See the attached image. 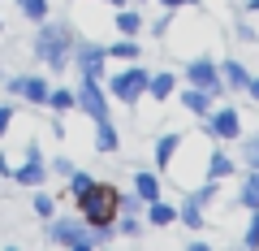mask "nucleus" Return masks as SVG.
<instances>
[{
    "instance_id": "nucleus-30",
    "label": "nucleus",
    "mask_w": 259,
    "mask_h": 251,
    "mask_svg": "<svg viewBox=\"0 0 259 251\" xmlns=\"http://www.w3.org/2000/svg\"><path fill=\"white\" fill-rule=\"evenodd\" d=\"M121 208H125V212H134V208H139V191H134V195H121Z\"/></svg>"
},
{
    "instance_id": "nucleus-6",
    "label": "nucleus",
    "mask_w": 259,
    "mask_h": 251,
    "mask_svg": "<svg viewBox=\"0 0 259 251\" xmlns=\"http://www.w3.org/2000/svg\"><path fill=\"white\" fill-rule=\"evenodd\" d=\"M186 78H190V87H203V91H221V69L212 65V61H203V56H199V61H190V69H186Z\"/></svg>"
},
{
    "instance_id": "nucleus-28",
    "label": "nucleus",
    "mask_w": 259,
    "mask_h": 251,
    "mask_svg": "<svg viewBox=\"0 0 259 251\" xmlns=\"http://www.w3.org/2000/svg\"><path fill=\"white\" fill-rule=\"evenodd\" d=\"M246 160L259 169V134H250V139H246Z\"/></svg>"
},
{
    "instance_id": "nucleus-27",
    "label": "nucleus",
    "mask_w": 259,
    "mask_h": 251,
    "mask_svg": "<svg viewBox=\"0 0 259 251\" xmlns=\"http://www.w3.org/2000/svg\"><path fill=\"white\" fill-rule=\"evenodd\" d=\"M35 212H39V217H52V212H56L52 195H35Z\"/></svg>"
},
{
    "instance_id": "nucleus-32",
    "label": "nucleus",
    "mask_w": 259,
    "mask_h": 251,
    "mask_svg": "<svg viewBox=\"0 0 259 251\" xmlns=\"http://www.w3.org/2000/svg\"><path fill=\"white\" fill-rule=\"evenodd\" d=\"M246 91H250V95L259 100V78H250V83H246Z\"/></svg>"
},
{
    "instance_id": "nucleus-7",
    "label": "nucleus",
    "mask_w": 259,
    "mask_h": 251,
    "mask_svg": "<svg viewBox=\"0 0 259 251\" xmlns=\"http://www.w3.org/2000/svg\"><path fill=\"white\" fill-rule=\"evenodd\" d=\"M104 56H108V48H100V44H82V48H78L82 78H104Z\"/></svg>"
},
{
    "instance_id": "nucleus-2",
    "label": "nucleus",
    "mask_w": 259,
    "mask_h": 251,
    "mask_svg": "<svg viewBox=\"0 0 259 251\" xmlns=\"http://www.w3.org/2000/svg\"><path fill=\"white\" fill-rule=\"evenodd\" d=\"M112 234V225H87V221H74V217H65V221L52 225V238L61 247H74V251H87L91 242H104Z\"/></svg>"
},
{
    "instance_id": "nucleus-8",
    "label": "nucleus",
    "mask_w": 259,
    "mask_h": 251,
    "mask_svg": "<svg viewBox=\"0 0 259 251\" xmlns=\"http://www.w3.org/2000/svg\"><path fill=\"white\" fill-rule=\"evenodd\" d=\"M238 130H242L238 109H221V113H212V134H216V139H238Z\"/></svg>"
},
{
    "instance_id": "nucleus-1",
    "label": "nucleus",
    "mask_w": 259,
    "mask_h": 251,
    "mask_svg": "<svg viewBox=\"0 0 259 251\" xmlns=\"http://www.w3.org/2000/svg\"><path fill=\"white\" fill-rule=\"evenodd\" d=\"M82 199V221L87 225H112V217L121 212V191H112V186H104V182H95L87 195H78Z\"/></svg>"
},
{
    "instance_id": "nucleus-10",
    "label": "nucleus",
    "mask_w": 259,
    "mask_h": 251,
    "mask_svg": "<svg viewBox=\"0 0 259 251\" xmlns=\"http://www.w3.org/2000/svg\"><path fill=\"white\" fill-rule=\"evenodd\" d=\"M182 104H186V113H194V117H207V109H212V91L190 87V91H182Z\"/></svg>"
},
{
    "instance_id": "nucleus-11",
    "label": "nucleus",
    "mask_w": 259,
    "mask_h": 251,
    "mask_svg": "<svg viewBox=\"0 0 259 251\" xmlns=\"http://www.w3.org/2000/svg\"><path fill=\"white\" fill-rule=\"evenodd\" d=\"M177 148H182V134H164V139L156 143V165L168 169V165H173V156H177Z\"/></svg>"
},
{
    "instance_id": "nucleus-5",
    "label": "nucleus",
    "mask_w": 259,
    "mask_h": 251,
    "mask_svg": "<svg viewBox=\"0 0 259 251\" xmlns=\"http://www.w3.org/2000/svg\"><path fill=\"white\" fill-rule=\"evenodd\" d=\"M147 78H151V74H143L139 65L121 69V74L112 78V95H117V100H125V104H134V100H139L143 91H147Z\"/></svg>"
},
{
    "instance_id": "nucleus-9",
    "label": "nucleus",
    "mask_w": 259,
    "mask_h": 251,
    "mask_svg": "<svg viewBox=\"0 0 259 251\" xmlns=\"http://www.w3.org/2000/svg\"><path fill=\"white\" fill-rule=\"evenodd\" d=\"M13 177H18L22 186H39V182H44V160H39V148H26V165H22Z\"/></svg>"
},
{
    "instance_id": "nucleus-31",
    "label": "nucleus",
    "mask_w": 259,
    "mask_h": 251,
    "mask_svg": "<svg viewBox=\"0 0 259 251\" xmlns=\"http://www.w3.org/2000/svg\"><path fill=\"white\" fill-rule=\"evenodd\" d=\"M160 5H168V9H177V5H194V0H160ZM199 9V5H194Z\"/></svg>"
},
{
    "instance_id": "nucleus-3",
    "label": "nucleus",
    "mask_w": 259,
    "mask_h": 251,
    "mask_svg": "<svg viewBox=\"0 0 259 251\" xmlns=\"http://www.w3.org/2000/svg\"><path fill=\"white\" fill-rule=\"evenodd\" d=\"M35 52L44 56L48 65L61 69V65H65V56H69V35H65L61 26H44V30H39V48H35Z\"/></svg>"
},
{
    "instance_id": "nucleus-23",
    "label": "nucleus",
    "mask_w": 259,
    "mask_h": 251,
    "mask_svg": "<svg viewBox=\"0 0 259 251\" xmlns=\"http://www.w3.org/2000/svg\"><path fill=\"white\" fill-rule=\"evenodd\" d=\"M48 104H52V109H74L78 95H69V91H48Z\"/></svg>"
},
{
    "instance_id": "nucleus-25",
    "label": "nucleus",
    "mask_w": 259,
    "mask_h": 251,
    "mask_svg": "<svg viewBox=\"0 0 259 251\" xmlns=\"http://www.w3.org/2000/svg\"><path fill=\"white\" fill-rule=\"evenodd\" d=\"M91 186H95V177H91V173H74V195H87Z\"/></svg>"
},
{
    "instance_id": "nucleus-14",
    "label": "nucleus",
    "mask_w": 259,
    "mask_h": 251,
    "mask_svg": "<svg viewBox=\"0 0 259 251\" xmlns=\"http://www.w3.org/2000/svg\"><path fill=\"white\" fill-rule=\"evenodd\" d=\"M95 148L100 152H117V130L108 121H95Z\"/></svg>"
},
{
    "instance_id": "nucleus-12",
    "label": "nucleus",
    "mask_w": 259,
    "mask_h": 251,
    "mask_svg": "<svg viewBox=\"0 0 259 251\" xmlns=\"http://www.w3.org/2000/svg\"><path fill=\"white\" fill-rule=\"evenodd\" d=\"M22 95H26L30 104H44L48 100V83H44V78H26V74H22Z\"/></svg>"
},
{
    "instance_id": "nucleus-16",
    "label": "nucleus",
    "mask_w": 259,
    "mask_h": 251,
    "mask_svg": "<svg viewBox=\"0 0 259 251\" xmlns=\"http://www.w3.org/2000/svg\"><path fill=\"white\" fill-rule=\"evenodd\" d=\"M225 173H233V160L225 156V152H212V165H207V177H212V182H221Z\"/></svg>"
},
{
    "instance_id": "nucleus-15",
    "label": "nucleus",
    "mask_w": 259,
    "mask_h": 251,
    "mask_svg": "<svg viewBox=\"0 0 259 251\" xmlns=\"http://www.w3.org/2000/svg\"><path fill=\"white\" fill-rule=\"evenodd\" d=\"M147 221H151V225H168V221H177V212L164 204V199H151V212H147Z\"/></svg>"
},
{
    "instance_id": "nucleus-21",
    "label": "nucleus",
    "mask_w": 259,
    "mask_h": 251,
    "mask_svg": "<svg viewBox=\"0 0 259 251\" xmlns=\"http://www.w3.org/2000/svg\"><path fill=\"white\" fill-rule=\"evenodd\" d=\"M182 221L190 225V230H199V225H203V217H199V195H190V199H186V208H182Z\"/></svg>"
},
{
    "instance_id": "nucleus-4",
    "label": "nucleus",
    "mask_w": 259,
    "mask_h": 251,
    "mask_svg": "<svg viewBox=\"0 0 259 251\" xmlns=\"http://www.w3.org/2000/svg\"><path fill=\"white\" fill-rule=\"evenodd\" d=\"M78 109L91 121H108V100L100 91V78H82V87H78Z\"/></svg>"
},
{
    "instance_id": "nucleus-29",
    "label": "nucleus",
    "mask_w": 259,
    "mask_h": 251,
    "mask_svg": "<svg viewBox=\"0 0 259 251\" xmlns=\"http://www.w3.org/2000/svg\"><path fill=\"white\" fill-rule=\"evenodd\" d=\"M9 121H13V109H9V104H0V134L9 130Z\"/></svg>"
},
{
    "instance_id": "nucleus-22",
    "label": "nucleus",
    "mask_w": 259,
    "mask_h": 251,
    "mask_svg": "<svg viewBox=\"0 0 259 251\" xmlns=\"http://www.w3.org/2000/svg\"><path fill=\"white\" fill-rule=\"evenodd\" d=\"M108 56H121V61H134V56H139V44L121 39V44H112V48H108Z\"/></svg>"
},
{
    "instance_id": "nucleus-33",
    "label": "nucleus",
    "mask_w": 259,
    "mask_h": 251,
    "mask_svg": "<svg viewBox=\"0 0 259 251\" xmlns=\"http://www.w3.org/2000/svg\"><path fill=\"white\" fill-rule=\"evenodd\" d=\"M246 9H250V13H259V0H250V5H246Z\"/></svg>"
},
{
    "instance_id": "nucleus-24",
    "label": "nucleus",
    "mask_w": 259,
    "mask_h": 251,
    "mask_svg": "<svg viewBox=\"0 0 259 251\" xmlns=\"http://www.w3.org/2000/svg\"><path fill=\"white\" fill-rule=\"evenodd\" d=\"M117 26H121V35H134V30H139L143 22H139V13H130V9H125V13L117 18Z\"/></svg>"
},
{
    "instance_id": "nucleus-26",
    "label": "nucleus",
    "mask_w": 259,
    "mask_h": 251,
    "mask_svg": "<svg viewBox=\"0 0 259 251\" xmlns=\"http://www.w3.org/2000/svg\"><path fill=\"white\" fill-rule=\"evenodd\" d=\"M250 230H246V247H259V208H250Z\"/></svg>"
},
{
    "instance_id": "nucleus-17",
    "label": "nucleus",
    "mask_w": 259,
    "mask_h": 251,
    "mask_svg": "<svg viewBox=\"0 0 259 251\" xmlns=\"http://www.w3.org/2000/svg\"><path fill=\"white\" fill-rule=\"evenodd\" d=\"M238 199H242L246 208H259V169L246 177V182H242V195H238Z\"/></svg>"
},
{
    "instance_id": "nucleus-18",
    "label": "nucleus",
    "mask_w": 259,
    "mask_h": 251,
    "mask_svg": "<svg viewBox=\"0 0 259 251\" xmlns=\"http://www.w3.org/2000/svg\"><path fill=\"white\" fill-rule=\"evenodd\" d=\"M147 91L156 95V100H164V95H173V74H156V78H147Z\"/></svg>"
},
{
    "instance_id": "nucleus-20",
    "label": "nucleus",
    "mask_w": 259,
    "mask_h": 251,
    "mask_svg": "<svg viewBox=\"0 0 259 251\" xmlns=\"http://www.w3.org/2000/svg\"><path fill=\"white\" fill-rule=\"evenodd\" d=\"M22 5V13H26L30 22H44L48 18V0H18Z\"/></svg>"
},
{
    "instance_id": "nucleus-13",
    "label": "nucleus",
    "mask_w": 259,
    "mask_h": 251,
    "mask_svg": "<svg viewBox=\"0 0 259 251\" xmlns=\"http://www.w3.org/2000/svg\"><path fill=\"white\" fill-rule=\"evenodd\" d=\"M134 191H139V199H160V182H156V173H139L134 177Z\"/></svg>"
},
{
    "instance_id": "nucleus-19",
    "label": "nucleus",
    "mask_w": 259,
    "mask_h": 251,
    "mask_svg": "<svg viewBox=\"0 0 259 251\" xmlns=\"http://www.w3.org/2000/svg\"><path fill=\"white\" fill-rule=\"evenodd\" d=\"M225 78H229V87H246L250 83V74H246L242 61H229V65H225Z\"/></svg>"
}]
</instances>
